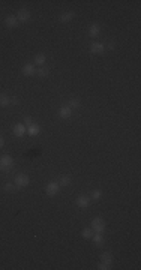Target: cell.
Wrapping results in <instances>:
<instances>
[{"label":"cell","mask_w":141,"mask_h":270,"mask_svg":"<svg viewBox=\"0 0 141 270\" xmlns=\"http://www.w3.org/2000/svg\"><path fill=\"white\" fill-rule=\"evenodd\" d=\"M74 17H75V14H74V12H65L63 15H60V21H62V22H68V21H70Z\"/></svg>","instance_id":"17"},{"label":"cell","mask_w":141,"mask_h":270,"mask_svg":"<svg viewBox=\"0 0 141 270\" xmlns=\"http://www.w3.org/2000/svg\"><path fill=\"white\" fill-rule=\"evenodd\" d=\"M3 146H5V140H3V138L0 137V149H2Z\"/></svg>","instance_id":"28"},{"label":"cell","mask_w":141,"mask_h":270,"mask_svg":"<svg viewBox=\"0 0 141 270\" xmlns=\"http://www.w3.org/2000/svg\"><path fill=\"white\" fill-rule=\"evenodd\" d=\"M92 230H93V233H104L105 222L101 218H95L93 221H92Z\"/></svg>","instance_id":"3"},{"label":"cell","mask_w":141,"mask_h":270,"mask_svg":"<svg viewBox=\"0 0 141 270\" xmlns=\"http://www.w3.org/2000/svg\"><path fill=\"white\" fill-rule=\"evenodd\" d=\"M3 189H5L6 192H12L14 189H15V185H12V183H5Z\"/></svg>","instance_id":"24"},{"label":"cell","mask_w":141,"mask_h":270,"mask_svg":"<svg viewBox=\"0 0 141 270\" xmlns=\"http://www.w3.org/2000/svg\"><path fill=\"white\" fill-rule=\"evenodd\" d=\"M105 51V45L101 44V42H93L90 45V53L92 54H102Z\"/></svg>","instance_id":"7"},{"label":"cell","mask_w":141,"mask_h":270,"mask_svg":"<svg viewBox=\"0 0 141 270\" xmlns=\"http://www.w3.org/2000/svg\"><path fill=\"white\" fill-rule=\"evenodd\" d=\"M70 116H72V108H70L69 105H65V107H62L59 110L60 119H69Z\"/></svg>","instance_id":"8"},{"label":"cell","mask_w":141,"mask_h":270,"mask_svg":"<svg viewBox=\"0 0 141 270\" xmlns=\"http://www.w3.org/2000/svg\"><path fill=\"white\" fill-rule=\"evenodd\" d=\"M69 107L72 110H74V108H78V107H80V101H78V99H70Z\"/></svg>","instance_id":"23"},{"label":"cell","mask_w":141,"mask_h":270,"mask_svg":"<svg viewBox=\"0 0 141 270\" xmlns=\"http://www.w3.org/2000/svg\"><path fill=\"white\" fill-rule=\"evenodd\" d=\"M39 77H48L50 75V69L48 68H41V69H38V72H36Z\"/></svg>","instance_id":"20"},{"label":"cell","mask_w":141,"mask_h":270,"mask_svg":"<svg viewBox=\"0 0 141 270\" xmlns=\"http://www.w3.org/2000/svg\"><path fill=\"white\" fill-rule=\"evenodd\" d=\"M60 191V183L59 182H50L45 188V192H47L48 197H54L57 192Z\"/></svg>","instance_id":"2"},{"label":"cell","mask_w":141,"mask_h":270,"mask_svg":"<svg viewBox=\"0 0 141 270\" xmlns=\"http://www.w3.org/2000/svg\"><path fill=\"white\" fill-rule=\"evenodd\" d=\"M101 261L102 263H105V264H113V255L110 254V252H104L102 255H101Z\"/></svg>","instance_id":"16"},{"label":"cell","mask_w":141,"mask_h":270,"mask_svg":"<svg viewBox=\"0 0 141 270\" xmlns=\"http://www.w3.org/2000/svg\"><path fill=\"white\" fill-rule=\"evenodd\" d=\"M21 74L26 75V77H32V75H35L36 74V65H33V63H27V65H24L23 69H21Z\"/></svg>","instance_id":"5"},{"label":"cell","mask_w":141,"mask_h":270,"mask_svg":"<svg viewBox=\"0 0 141 270\" xmlns=\"http://www.w3.org/2000/svg\"><path fill=\"white\" fill-rule=\"evenodd\" d=\"M92 240H93L95 245L101 246V245L104 243V237H102V233H95L93 236H92Z\"/></svg>","instance_id":"15"},{"label":"cell","mask_w":141,"mask_h":270,"mask_svg":"<svg viewBox=\"0 0 141 270\" xmlns=\"http://www.w3.org/2000/svg\"><path fill=\"white\" fill-rule=\"evenodd\" d=\"M81 236L84 237V239H92V236H93V230L92 228H84L81 231Z\"/></svg>","instance_id":"19"},{"label":"cell","mask_w":141,"mask_h":270,"mask_svg":"<svg viewBox=\"0 0 141 270\" xmlns=\"http://www.w3.org/2000/svg\"><path fill=\"white\" fill-rule=\"evenodd\" d=\"M45 62H47V56H45V54H36V56H35V63H36V65L42 66Z\"/></svg>","instance_id":"18"},{"label":"cell","mask_w":141,"mask_h":270,"mask_svg":"<svg viewBox=\"0 0 141 270\" xmlns=\"http://www.w3.org/2000/svg\"><path fill=\"white\" fill-rule=\"evenodd\" d=\"M29 183H30V179H29L27 174H17V177H15V186L26 188Z\"/></svg>","instance_id":"4"},{"label":"cell","mask_w":141,"mask_h":270,"mask_svg":"<svg viewBox=\"0 0 141 270\" xmlns=\"http://www.w3.org/2000/svg\"><path fill=\"white\" fill-rule=\"evenodd\" d=\"M77 206L78 207H81V209H86V207H89V202H90V198L89 197H86V195H80L78 198H77Z\"/></svg>","instance_id":"9"},{"label":"cell","mask_w":141,"mask_h":270,"mask_svg":"<svg viewBox=\"0 0 141 270\" xmlns=\"http://www.w3.org/2000/svg\"><path fill=\"white\" fill-rule=\"evenodd\" d=\"M99 32H101V27H99L98 24H92V26L89 27V36H90V38H96V36L99 35Z\"/></svg>","instance_id":"13"},{"label":"cell","mask_w":141,"mask_h":270,"mask_svg":"<svg viewBox=\"0 0 141 270\" xmlns=\"http://www.w3.org/2000/svg\"><path fill=\"white\" fill-rule=\"evenodd\" d=\"M11 105V98L5 93H0V107H9Z\"/></svg>","instance_id":"14"},{"label":"cell","mask_w":141,"mask_h":270,"mask_svg":"<svg viewBox=\"0 0 141 270\" xmlns=\"http://www.w3.org/2000/svg\"><path fill=\"white\" fill-rule=\"evenodd\" d=\"M102 197V192L99 191V189H95V191H92V198L93 200H99Z\"/></svg>","instance_id":"22"},{"label":"cell","mask_w":141,"mask_h":270,"mask_svg":"<svg viewBox=\"0 0 141 270\" xmlns=\"http://www.w3.org/2000/svg\"><path fill=\"white\" fill-rule=\"evenodd\" d=\"M12 131H14V135L15 137H24V134L27 132V128H26V125L24 123H17L14 128H12Z\"/></svg>","instance_id":"6"},{"label":"cell","mask_w":141,"mask_h":270,"mask_svg":"<svg viewBox=\"0 0 141 270\" xmlns=\"http://www.w3.org/2000/svg\"><path fill=\"white\" fill-rule=\"evenodd\" d=\"M113 48H114V44H113V42H111V44H108V50H113Z\"/></svg>","instance_id":"29"},{"label":"cell","mask_w":141,"mask_h":270,"mask_svg":"<svg viewBox=\"0 0 141 270\" xmlns=\"http://www.w3.org/2000/svg\"><path fill=\"white\" fill-rule=\"evenodd\" d=\"M11 104H12V105H18V104H20L18 98H11Z\"/></svg>","instance_id":"27"},{"label":"cell","mask_w":141,"mask_h":270,"mask_svg":"<svg viewBox=\"0 0 141 270\" xmlns=\"http://www.w3.org/2000/svg\"><path fill=\"white\" fill-rule=\"evenodd\" d=\"M32 123H33V119H32L30 116L24 117V125H27V126H29V125H32Z\"/></svg>","instance_id":"26"},{"label":"cell","mask_w":141,"mask_h":270,"mask_svg":"<svg viewBox=\"0 0 141 270\" xmlns=\"http://www.w3.org/2000/svg\"><path fill=\"white\" fill-rule=\"evenodd\" d=\"M5 24L12 29V27H17V26H18V20H17L15 15H8V17L5 18Z\"/></svg>","instance_id":"12"},{"label":"cell","mask_w":141,"mask_h":270,"mask_svg":"<svg viewBox=\"0 0 141 270\" xmlns=\"http://www.w3.org/2000/svg\"><path fill=\"white\" fill-rule=\"evenodd\" d=\"M70 182H72V179H70L69 176H63V177H62V179H60V186H68V185H69Z\"/></svg>","instance_id":"21"},{"label":"cell","mask_w":141,"mask_h":270,"mask_svg":"<svg viewBox=\"0 0 141 270\" xmlns=\"http://www.w3.org/2000/svg\"><path fill=\"white\" fill-rule=\"evenodd\" d=\"M29 18H30V12L27 11V9H20V11H18V14H17V20H18V21H27V20H29Z\"/></svg>","instance_id":"10"},{"label":"cell","mask_w":141,"mask_h":270,"mask_svg":"<svg viewBox=\"0 0 141 270\" xmlns=\"http://www.w3.org/2000/svg\"><path fill=\"white\" fill-rule=\"evenodd\" d=\"M98 269H99V270H108V269H111V266H110V264H105V263H102V261H101V263L98 264Z\"/></svg>","instance_id":"25"},{"label":"cell","mask_w":141,"mask_h":270,"mask_svg":"<svg viewBox=\"0 0 141 270\" xmlns=\"http://www.w3.org/2000/svg\"><path fill=\"white\" fill-rule=\"evenodd\" d=\"M14 167V159L9 155H3L0 158V171H8Z\"/></svg>","instance_id":"1"},{"label":"cell","mask_w":141,"mask_h":270,"mask_svg":"<svg viewBox=\"0 0 141 270\" xmlns=\"http://www.w3.org/2000/svg\"><path fill=\"white\" fill-rule=\"evenodd\" d=\"M39 132H41V126L36 123H32L29 125V128H27V134L32 135V137H36V135H39Z\"/></svg>","instance_id":"11"}]
</instances>
